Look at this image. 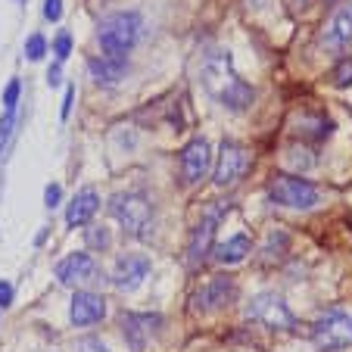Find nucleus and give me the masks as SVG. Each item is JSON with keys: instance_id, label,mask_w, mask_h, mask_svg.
<instances>
[{"instance_id": "f257e3e1", "label": "nucleus", "mask_w": 352, "mask_h": 352, "mask_svg": "<svg viewBox=\"0 0 352 352\" xmlns=\"http://www.w3.org/2000/svg\"><path fill=\"white\" fill-rule=\"evenodd\" d=\"M199 81L206 87V94L219 103V107L231 109V113H246L253 107L256 91L234 72V60L228 50H209L199 60Z\"/></svg>"}, {"instance_id": "f03ea898", "label": "nucleus", "mask_w": 352, "mask_h": 352, "mask_svg": "<svg viewBox=\"0 0 352 352\" xmlns=\"http://www.w3.org/2000/svg\"><path fill=\"white\" fill-rule=\"evenodd\" d=\"M140 28H144V19L134 10H125V13H109L100 19L97 25V41L100 47L107 50L109 56H125L140 38Z\"/></svg>"}, {"instance_id": "7ed1b4c3", "label": "nucleus", "mask_w": 352, "mask_h": 352, "mask_svg": "<svg viewBox=\"0 0 352 352\" xmlns=\"http://www.w3.org/2000/svg\"><path fill=\"white\" fill-rule=\"evenodd\" d=\"M109 212L122 225V231L131 234V237H146L153 228V203L138 190L116 193L109 199Z\"/></svg>"}, {"instance_id": "20e7f679", "label": "nucleus", "mask_w": 352, "mask_h": 352, "mask_svg": "<svg viewBox=\"0 0 352 352\" xmlns=\"http://www.w3.org/2000/svg\"><path fill=\"white\" fill-rule=\"evenodd\" d=\"M268 199L284 209H312V206H318L321 193L312 181L299 178V175H278L268 184Z\"/></svg>"}, {"instance_id": "39448f33", "label": "nucleus", "mask_w": 352, "mask_h": 352, "mask_svg": "<svg viewBox=\"0 0 352 352\" xmlns=\"http://www.w3.org/2000/svg\"><path fill=\"white\" fill-rule=\"evenodd\" d=\"M246 318L250 321H259L262 327H272V331H296L299 321L296 315L290 312L284 299L278 293H256L250 299V306H246Z\"/></svg>"}, {"instance_id": "423d86ee", "label": "nucleus", "mask_w": 352, "mask_h": 352, "mask_svg": "<svg viewBox=\"0 0 352 352\" xmlns=\"http://www.w3.org/2000/svg\"><path fill=\"white\" fill-rule=\"evenodd\" d=\"M312 343L318 352H343L352 346V315L327 312L312 324Z\"/></svg>"}, {"instance_id": "0eeeda50", "label": "nucleus", "mask_w": 352, "mask_h": 352, "mask_svg": "<svg viewBox=\"0 0 352 352\" xmlns=\"http://www.w3.org/2000/svg\"><path fill=\"white\" fill-rule=\"evenodd\" d=\"M253 166V156L246 146H240L237 140H225L221 144V153H219V162H215V184L219 187H231L243 178Z\"/></svg>"}, {"instance_id": "6e6552de", "label": "nucleus", "mask_w": 352, "mask_h": 352, "mask_svg": "<svg viewBox=\"0 0 352 352\" xmlns=\"http://www.w3.org/2000/svg\"><path fill=\"white\" fill-rule=\"evenodd\" d=\"M234 299H237V284H234V278L231 274H219V278L206 280V284L193 293V309L209 315V312H219V309H228Z\"/></svg>"}, {"instance_id": "1a4fd4ad", "label": "nucleus", "mask_w": 352, "mask_h": 352, "mask_svg": "<svg viewBox=\"0 0 352 352\" xmlns=\"http://www.w3.org/2000/svg\"><path fill=\"white\" fill-rule=\"evenodd\" d=\"M321 44L333 54H343L346 47L352 44V0L337 3V10L331 13L324 32H321Z\"/></svg>"}, {"instance_id": "9d476101", "label": "nucleus", "mask_w": 352, "mask_h": 352, "mask_svg": "<svg viewBox=\"0 0 352 352\" xmlns=\"http://www.w3.org/2000/svg\"><path fill=\"white\" fill-rule=\"evenodd\" d=\"M209 166H212V150H209L206 138H193L190 144L181 150V175H184L187 184H197V181L206 178Z\"/></svg>"}, {"instance_id": "9b49d317", "label": "nucleus", "mask_w": 352, "mask_h": 352, "mask_svg": "<svg viewBox=\"0 0 352 352\" xmlns=\"http://www.w3.org/2000/svg\"><path fill=\"white\" fill-rule=\"evenodd\" d=\"M103 318H107V299L91 290L75 293L72 302H69V321H72L75 327H91Z\"/></svg>"}, {"instance_id": "f8f14e48", "label": "nucleus", "mask_w": 352, "mask_h": 352, "mask_svg": "<svg viewBox=\"0 0 352 352\" xmlns=\"http://www.w3.org/2000/svg\"><path fill=\"white\" fill-rule=\"evenodd\" d=\"M146 274H150V259H146L144 253H128V256H122V259L116 262L113 278L109 280H113L119 290L131 293V290H138V287L144 284Z\"/></svg>"}, {"instance_id": "ddd939ff", "label": "nucleus", "mask_w": 352, "mask_h": 352, "mask_svg": "<svg viewBox=\"0 0 352 352\" xmlns=\"http://www.w3.org/2000/svg\"><path fill=\"white\" fill-rule=\"evenodd\" d=\"M97 274H100L97 262L87 253H72L56 262V278L66 287H78V284H87V280H97Z\"/></svg>"}, {"instance_id": "4468645a", "label": "nucleus", "mask_w": 352, "mask_h": 352, "mask_svg": "<svg viewBox=\"0 0 352 352\" xmlns=\"http://www.w3.org/2000/svg\"><path fill=\"white\" fill-rule=\"evenodd\" d=\"M219 215H221L219 209H212L206 219L193 228L190 243H187V262H190V265H199V262L212 253V240H215V225H219Z\"/></svg>"}, {"instance_id": "2eb2a0df", "label": "nucleus", "mask_w": 352, "mask_h": 352, "mask_svg": "<svg viewBox=\"0 0 352 352\" xmlns=\"http://www.w3.org/2000/svg\"><path fill=\"white\" fill-rule=\"evenodd\" d=\"M160 324H162L160 315H134V312L122 315V333H125L128 346H131L134 352H144L150 333H153Z\"/></svg>"}, {"instance_id": "dca6fc26", "label": "nucleus", "mask_w": 352, "mask_h": 352, "mask_svg": "<svg viewBox=\"0 0 352 352\" xmlns=\"http://www.w3.org/2000/svg\"><path fill=\"white\" fill-rule=\"evenodd\" d=\"M87 72L94 75L97 85H119L128 75V60L125 56H109V54L94 56V60H87Z\"/></svg>"}, {"instance_id": "f3484780", "label": "nucleus", "mask_w": 352, "mask_h": 352, "mask_svg": "<svg viewBox=\"0 0 352 352\" xmlns=\"http://www.w3.org/2000/svg\"><path fill=\"white\" fill-rule=\"evenodd\" d=\"M97 209H100L97 190L85 187V190H78V193L72 197V203H69V209H66V225H69V228L87 225V221L94 219V212H97Z\"/></svg>"}, {"instance_id": "a211bd4d", "label": "nucleus", "mask_w": 352, "mask_h": 352, "mask_svg": "<svg viewBox=\"0 0 352 352\" xmlns=\"http://www.w3.org/2000/svg\"><path fill=\"white\" fill-rule=\"evenodd\" d=\"M212 250H215V259H219L221 265H237V262L246 259V253L253 250V243H250L246 234H234V237H228L225 243L212 246Z\"/></svg>"}, {"instance_id": "6ab92c4d", "label": "nucleus", "mask_w": 352, "mask_h": 352, "mask_svg": "<svg viewBox=\"0 0 352 352\" xmlns=\"http://www.w3.org/2000/svg\"><path fill=\"white\" fill-rule=\"evenodd\" d=\"M331 122L327 119H321V116H302V119L296 122V131H299V138H309V140H324L327 134H331Z\"/></svg>"}, {"instance_id": "aec40b11", "label": "nucleus", "mask_w": 352, "mask_h": 352, "mask_svg": "<svg viewBox=\"0 0 352 352\" xmlns=\"http://www.w3.org/2000/svg\"><path fill=\"white\" fill-rule=\"evenodd\" d=\"M85 237H87V246H91V250H109V243H113L109 228H103V225H91Z\"/></svg>"}, {"instance_id": "412c9836", "label": "nucleus", "mask_w": 352, "mask_h": 352, "mask_svg": "<svg viewBox=\"0 0 352 352\" xmlns=\"http://www.w3.org/2000/svg\"><path fill=\"white\" fill-rule=\"evenodd\" d=\"M16 109H7L3 113V119H0V156H3V150H7V144H10V138H13V131H16Z\"/></svg>"}, {"instance_id": "4be33fe9", "label": "nucleus", "mask_w": 352, "mask_h": 352, "mask_svg": "<svg viewBox=\"0 0 352 352\" xmlns=\"http://www.w3.org/2000/svg\"><path fill=\"white\" fill-rule=\"evenodd\" d=\"M44 54H47V41H44V34H32V38L25 41V56H28V60L38 63Z\"/></svg>"}, {"instance_id": "5701e85b", "label": "nucleus", "mask_w": 352, "mask_h": 352, "mask_svg": "<svg viewBox=\"0 0 352 352\" xmlns=\"http://www.w3.org/2000/svg\"><path fill=\"white\" fill-rule=\"evenodd\" d=\"M19 94H22V85H19V78H13L7 85V91H3V109H16V107H19Z\"/></svg>"}, {"instance_id": "b1692460", "label": "nucleus", "mask_w": 352, "mask_h": 352, "mask_svg": "<svg viewBox=\"0 0 352 352\" xmlns=\"http://www.w3.org/2000/svg\"><path fill=\"white\" fill-rule=\"evenodd\" d=\"M287 246V234L284 231H274L268 234V243H265V256H280Z\"/></svg>"}, {"instance_id": "393cba45", "label": "nucleus", "mask_w": 352, "mask_h": 352, "mask_svg": "<svg viewBox=\"0 0 352 352\" xmlns=\"http://www.w3.org/2000/svg\"><path fill=\"white\" fill-rule=\"evenodd\" d=\"M54 54H56V60H66L69 54H72V38H69V32H60L56 34V41H54Z\"/></svg>"}, {"instance_id": "a878e982", "label": "nucleus", "mask_w": 352, "mask_h": 352, "mask_svg": "<svg viewBox=\"0 0 352 352\" xmlns=\"http://www.w3.org/2000/svg\"><path fill=\"white\" fill-rule=\"evenodd\" d=\"M333 85H337V87H349L352 85V54H349V60H346L343 66L337 69V75H333Z\"/></svg>"}, {"instance_id": "bb28decb", "label": "nucleus", "mask_w": 352, "mask_h": 352, "mask_svg": "<svg viewBox=\"0 0 352 352\" xmlns=\"http://www.w3.org/2000/svg\"><path fill=\"white\" fill-rule=\"evenodd\" d=\"M60 199H63V187H60V184H47V190H44V203H47V209L60 206Z\"/></svg>"}, {"instance_id": "cd10ccee", "label": "nucleus", "mask_w": 352, "mask_h": 352, "mask_svg": "<svg viewBox=\"0 0 352 352\" xmlns=\"http://www.w3.org/2000/svg\"><path fill=\"white\" fill-rule=\"evenodd\" d=\"M44 16L50 22H60L63 16V0H44Z\"/></svg>"}, {"instance_id": "c85d7f7f", "label": "nucleus", "mask_w": 352, "mask_h": 352, "mask_svg": "<svg viewBox=\"0 0 352 352\" xmlns=\"http://www.w3.org/2000/svg\"><path fill=\"white\" fill-rule=\"evenodd\" d=\"M78 352H109V349L100 343L97 337H85V340L78 343Z\"/></svg>"}, {"instance_id": "c756f323", "label": "nucleus", "mask_w": 352, "mask_h": 352, "mask_svg": "<svg viewBox=\"0 0 352 352\" xmlns=\"http://www.w3.org/2000/svg\"><path fill=\"white\" fill-rule=\"evenodd\" d=\"M13 306V284L10 280H0V309Z\"/></svg>"}, {"instance_id": "7c9ffc66", "label": "nucleus", "mask_w": 352, "mask_h": 352, "mask_svg": "<svg viewBox=\"0 0 352 352\" xmlns=\"http://www.w3.org/2000/svg\"><path fill=\"white\" fill-rule=\"evenodd\" d=\"M75 100V87H66V97H63V119H69V109H72Z\"/></svg>"}, {"instance_id": "2f4dec72", "label": "nucleus", "mask_w": 352, "mask_h": 352, "mask_svg": "<svg viewBox=\"0 0 352 352\" xmlns=\"http://www.w3.org/2000/svg\"><path fill=\"white\" fill-rule=\"evenodd\" d=\"M60 66H54V69H50V72H47V85H50V87H60Z\"/></svg>"}]
</instances>
